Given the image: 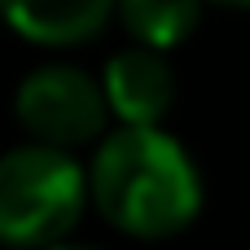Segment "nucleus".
<instances>
[{"label":"nucleus","instance_id":"nucleus-1","mask_svg":"<svg viewBox=\"0 0 250 250\" xmlns=\"http://www.w3.org/2000/svg\"><path fill=\"white\" fill-rule=\"evenodd\" d=\"M88 198L119 233L158 242L198 220L202 180L185 145L158 132V123H123L97 145Z\"/></svg>","mask_w":250,"mask_h":250},{"label":"nucleus","instance_id":"nucleus-2","mask_svg":"<svg viewBox=\"0 0 250 250\" xmlns=\"http://www.w3.org/2000/svg\"><path fill=\"white\" fill-rule=\"evenodd\" d=\"M88 207V176L62 145H22L0 158V242L53 246Z\"/></svg>","mask_w":250,"mask_h":250},{"label":"nucleus","instance_id":"nucleus-3","mask_svg":"<svg viewBox=\"0 0 250 250\" xmlns=\"http://www.w3.org/2000/svg\"><path fill=\"white\" fill-rule=\"evenodd\" d=\"M13 110H18V123L31 132V141L62 145V149L97 141L101 127H105V119H110L105 88L92 75L75 70V66L31 70L18 83Z\"/></svg>","mask_w":250,"mask_h":250},{"label":"nucleus","instance_id":"nucleus-4","mask_svg":"<svg viewBox=\"0 0 250 250\" xmlns=\"http://www.w3.org/2000/svg\"><path fill=\"white\" fill-rule=\"evenodd\" d=\"M101 88H105V105L119 123H158L176 101L171 66H167L163 48H149V44H132V48L114 53L105 62Z\"/></svg>","mask_w":250,"mask_h":250},{"label":"nucleus","instance_id":"nucleus-5","mask_svg":"<svg viewBox=\"0 0 250 250\" xmlns=\"http://www.w3.org/2000/svg\"><path fill=\"white\" fill-rule=\"evenodd\" d=\"M119 0H0V18L31 44H83L110 18Z\"/></svg>","mask_w":250,"mask_h":250},{"label":"nucleus","instance_id":"nucleus-6","mask_svg":"<svg viewBox=\"0 0 250 250\" xmlns=\"http://www.w3.org/2000/svg\"><path fill=\"white\" fill-rule=\"evenodd\" d=\"M123 31L149 48H176L193 35L202 18V0H119L114 4Z\"/></svg>","mask_w":250,"mask_h":250},{"label":"nucleus","instance_id":"nucleus-7","mask_svg":"<svg viewBox=\"0 0 250 250\" xmlns=\"http://www.w3.org/2000/svg\"><path fill=\"white\" fill-rule=\"evenodd\" d=\"M220 4H233V9H250V0H220Z\"/></svg>","mask_w":250,"mask_h":250}]
</instances>
